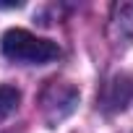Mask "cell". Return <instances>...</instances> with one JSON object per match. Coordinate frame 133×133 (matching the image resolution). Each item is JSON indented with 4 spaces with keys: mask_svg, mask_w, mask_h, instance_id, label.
<instances>
[{
    "mask_svg": "<svg viewBox=\"0 0 133 133\" xmlns=\"http://www.w3.org/2000/svg\"><path fill=\"white\" fill-rule=\"evenodd\" d=\"M0 50L8 60L26 65H47L60 57V47L52 39L37 37L26 29H8L0 39Z\"/></svg>",
    "mask_w": 133,
    "mask_h": 133,
    "instance_id": "1",
    "label": "cell"
},
{
    "mask_svg": "<svg viewBox=\"0 0 133 133\" xmlns=\"http://www.w3.org/2000/svg\"><path fill=\"white\" fill-rule=\"evenodd\" d=\"M76 104H78V91L71 84L57 81V78L50 81V86L42 94V110H44V115H47L50 123L63 120L65 115H71Z\"/></svg>",
    "mask_w": 133,
    "mask_h": 133,
    "instance_id": "2",
    "label": "cell"
},
{
    "mask_svg": "<svg viewBox=\"0 0 133 133\" xmlns=\"http://www.w3.org/2000/svg\"><path fill=\"white\" fill-rule=\"evenodd\" d=\"M18 104H21V91L11 84H3L0 86V120L13 115L18 110Z\"/></svg>",
    "mask_w": 133,
    "mask_h": 133,
    "instance_id": "3",
    "label": "cell"
},
{
    "mask_svg": "<svg viewBox=\"0 0 133 133\" xmlns=\"http://www.w3.org/2000/svg\"><path fill=\"white\" fill-rule=\"evenodd\" d=\"M130 81L123 76V78H112L110 84H107V91H112V97H107L104 99V104H112L115 110H123L125 107V102H128V97H120V89H125Z\"/></svg>",
    "mask_w": 133,
    "mask_h": 133,
    "instance_id": "4",
    "label": "cell"
}]
</instances>
